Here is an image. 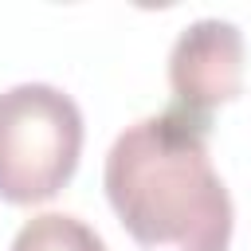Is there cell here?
Instances as JSON below:
<instances>
[{
	"label": "cell",
	"mask_w": 251,
	"mask_h": 251,
	"mask_svg": "<svg viewBox=\"0 0 251 251\" xmlns=\"http://www.w3.org/2000/svg\"><path fill=\"white\" fill-rule=\"evenodd\" d=\"M8 251H106V243L86 220L71 212H39L16 231Z\"/></svg>",
	"instance_id": "cell-4"
},
{
	"label": "cell",
	"mask_w": 251,
	"mask_h": 251,
	"mask_svg": "<svg viewBox=\"0 0 251 251\" xmlns=\"http://www.w3.org/2000/svg\"><path fill=\"white\" fill-rule=\"evenodd\" d=\"M82 110L51 82L0 90V200L43 204L78 169Z\"/></svg>",
	"instance_id": "cell-2"
},
{
	"label": "cell",
	"mask_w": 251,
	"mask_h": 251,
	"mask_svg": "<svg viewBox=\"0 0 251 251\" xmlns=\"http://www.w3.org/2000/svg\"><path fill=\"white\" fill-rule=\"evenodd\" d=\"M102 188L141 251H227L235 208L208 153V118L180 106L129 122L102 169Z\"/></svg>",
	"instance_id": "cell-1"
},
{
	"label": "cell",
	"mask_w": 251,
	"mask_h": 251,
	"mask_svg": "<svg viewBox=\"0 0 251 251\" xmlns=\"http://www.w3.org/2000/svg\"><path fill=\"white\" fill-rule=\"evenodd\" d=\"M243 31L231 20L200 16L180 27L169 51V86L176 106L196 118H212L243 90Z\"/></svg>",
	"instance_id": "cell-3"
}]
</instances>
